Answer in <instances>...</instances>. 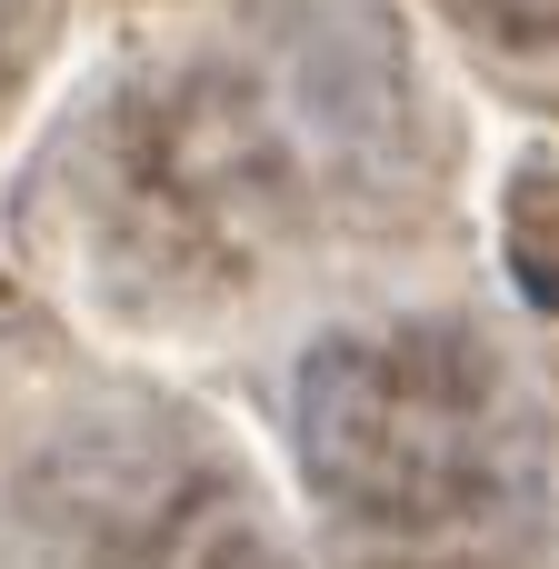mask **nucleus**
<instances>
[{"label": "nucleus", "instance_id": "obj_1", "mask_svg": "<svg viewBox=\"0 0 559 569\" xmlns=\"http://www.w3.org/2000/svg\"><path fill=\"white\" fill-rule=\"evenodd\" d=\"M410 90L370 0H290L240 40L120 70L40 160L30 220L60 230L90 300L190 320L400 180Z\"/></svg>", "mask_w": 559, "mask_h": 569}, {"label": "nucleus", "instance_id": "obj_2", "mask_svg": "<svg viewBox=\"0 0 559 569\" xmlns=\"http://www.w3.org/2000/svg\"><path fill=\"white\" fill-rule=\"evenodd\" d=\"M330 569H559V420L460 310L340 320L290 370Z\"/></svg>", "mask_w": 559, "mask_h": 569}, {"label": "nucleus", "instance_id": "obj_3", "mask_svg": "<svg viewBox=\"0 0 559 569\" xmlns=\"http://www.w3.org/2000/svg\"><path fill=\"white\" fill-rule=\"evenodd\" d=\"M0 569H290L250 470L140 380H60L0 430Z\"/></svg>", "mask_w": 559, "mask_h": 569}, {"label": "nucleus", "instance_id": "obj_4", "mask_svg": "<svg viewBox=\"0 0 559 569\" xmlns=\"http://www.w3.org/2000/svg\"><path fill=\"white\" fill-rule=\"evenodd\" d=\"M50 40H60V0H0V120L20 110L30 70L50 60Z\"/></svg>", "mask_w": 559, "mask_h": 569}, {"label": "nucleus", "instance_id": "obj_5", "mask_svg": "<svg viewBox=\"0 0 559 569\" xmlns=\"http://www.w3.org/2000/svg\"><path fill=\"white\" fill-rule=\"evenodd\" d=\"M490 50H559V0H440Z\"/></svg>", "mask_w": 559, "mask_h": 569}]
</instances>
